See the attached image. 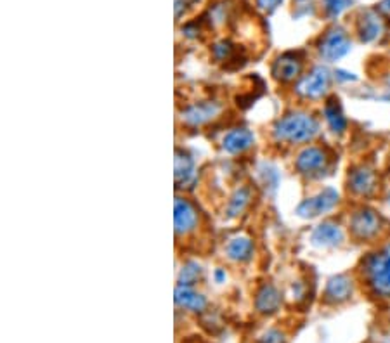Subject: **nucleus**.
<instances>
[{
    "label": "nucleus",
    "instance_id": "obj_1",
    "mask_svg": "<svg viewBox=\"0 0 390 343\" xmlns=\"http://www.w3.org/2000/svg\"><path fill=\"white\" fill-rule=\"evenodd\" d=\"M318 132V120L307 113H290L278 120L274 125V137L281 143H307V141L314 139Z\"/></svg>",
    "mask_w": 390,
    "mask_h": 343
},
{
    "label": "nucleus",
    "instance_id": "obj_2",
    "mask_svg": "<svg viewBox=\"0 0 390 343\" xmlns=\"http://www.w3.org/2000/svg\"><path fill=\"white\" fill-rule=\"evenodd\" d=\"M365 272L376 295L390 297V245L366 260Z\"/></svg>",
    "mask_w": 390,
    "mask_h": 343
},
{
    "label": "nucleus",
    "instance_id": "obj_3",
    "mask_svg": "<svg viewBox=\"0 0 390 343\" xmlns=\"http://www.w3.org/2000/svg\"><path fill=\"white\" fill-rule=\"evenodd\" d=\"M321 56L328 61H337L340 57H344L345 54L351 50V40H349L347 33L340 28H333L322 37L321 45Z\"/></svg>",
    "mask_w": 390,
    "mask_h": 343
},
{
    "label": "nucleus",
    "instance_id": "obj_4",
    "mask_svg": "<svg viewBox=\"0 0 390 343\" xmlns=\"http://www.w3.org/2000/svg\"><path fill=\"white\" fill-rule=\"evenodd\" d=\"M337 203L338 193L335 189H331V187H328V189L321 191V193H318L316 196L305 200L304 203L297 208V214L304 218L318 217V215L326 214V211L331 210Z\"/></svg>",
    "mask_w": 390,
    "mask_h": 343
},
{
    "label": "nucleus",
    "instance_id": "obj_5",
    "mask_svg": "<svg viewBox=\"0 0 390 343\" xmlns=\"http://www.w3.org/2000/svg\"><path fill=\"white\" fill-rule=\"evenodd\" d=\"M328 165V154L321 147H305L297 156L295 167L300 172L302 176H318Z\"/></svg>",
    "mask_w": 390,
    "mask_h": 343
},
{
    "label": "nucleus",
    "instance_id": "obj_6",
    "mask_svg": "<svg viewBox=\"0 0 390 343\" xmlns=\"http://www.w3.org/2000/svg\"><path fill=\"white\" fill-rule=\"evenodd\" d=\"M328 85L329 72L326 68H322V66H318V68L312 70L307 76H304L300 80L297 92L300 96L309 97V99H318V97H321L328 90Z\"/></svg>",
    "mask_w": 390,
    "mask_h": 343
},
{
    "label": "nucleus",
    "instance_id": "obj_7",
    "mask_svg": "<svg viewBox=\"0 0 390 343\" xmlns=\"http://www.w3.org/2000/svg\"><path fill=\"white\" fill-rule=\"evenodd\" d=\"M351 231L358 240H369V238L376 236V233L380 231V217L376 215V211L362 208L352 215Z\"/></svg>",
    "mask_w": 390,
    "mask_h": 343
},
{
    "label": "nucleus",
    "instance_id": "obj_8",
    "mask_svg": "<svg viewBox=\"0 0 390 343\" xmlns=\"http://www.w3.org/2000/svg\"><path fill=\"white\" fill-rule=\"evenodd\" d=\"M255 311L262 315H272L280 311L281 304H283V297H281L280 290L274 284H262L255 293Z\"/></svg>",
    "mask_w": 390,
    "mask_h": 343
},
{
    "label": "nucleus",
    "instance_id": "obj_9",
    "mask_svg": "<svg viewBox=\"0 0 390 343\" xmlns=\"http://www.w3.org/2000/svg\"><path fill=\"white\" fill-rule=\"evenodd\" d=\"M198 224V211L193 203L187 200L177 198L176 200V234L186 236L193 233Z\"/></svg>",
    "mask_w": 390,
    "mask_h": 343
},
{
    "label": "nucleus",
    "instance_id": "obj_10",
    "mask_svg": "<svg viewBox=\"0 0 390 343\" xmlns=\"http://www.w3.org/2000/svg\"><path fill=\"white\" fill-rule=\"evenodd\" d=\"M302 73V61L298 59L295 54H285V56L278 57L272 66V76H274L278 82H294L295 79H298Z\"/></svg>",
    "mask_w": 390,
    "mask_h": 343
},
{
    "label": "nucleus",
    "instance_id": "obj_11",
    "mask_svg": "<svg viewBox=\"0 0 390 343\" xmlns=\"http://www.w3.org/2000/svg\"><path fill=\"white\" fill-rule=\"evenodd\" d=\"M176 305L186 312H193V314H201L207 311V298L201 293L194 291L191 286L179 284L176 288Z\"/></svg>",
    "mask_w": 390,
    "mask_h": 343
},
{
    "label": "nucleus",
    "instance_id": "obj_12",
    "mask_svg": "<svg viewBox=\"0 0 390 343\" xmlns=\"http://www.w3.org/2000/svg\"><path fill=\"white\" fill-rule=\"evenodd\" d=\"M352 295V281L347 276H335L328 281L325 290L326 304H342Z\"/></svg>",
    "mask_w": 390,
    "mask_h": 343
},
{
    "label": "nucleus",
    "instance_id": "obj_13",
    "mask_svg": "<svg viewBox=\"0 0 390 343\" xmlns=\"http://www.w3.org/2000/svg\"><path fill=\"white\" fill-rule=\"evenodd\" d=\"M342 241H344V233H342L340 225L333 224V222H322L312 233V243L316 247H337Z\"/></svg>",
    "mask_w": 390,
    "mask_h": 343
},
{
    "label": "nucleus",
    "instance_id": "obj_14",
    "mask_svg": "<svg viewBox=\"0 0 390 343\" xmlns=\"http://www.w3.org/2000/svg\"><path fill=\"white\" fill-rule=\"evenodd\" d=\"M349 184H351V189L356 194H361V196H369L373 191L376 189V176L375 172L369 170L366 167L356 168L354 172L349 177Z\"/></svg>",
    "mask_w": 390,
    "mask_h": 343
},
{
    "label": "nucleus",
    "instance_id": "obj_15",
    "mask_svg": "<svg viewBox=\"0 0 390 343\" xmlns=\"http://www.w3.org/2000/svg\"><path fill=\"white\" fill-rule=\"evenodd\" d=\"M220 113V106L215 103H203L191 106L189 110L184 111V122L189 125H203V123L214 120Z\"/></svg>",
    "mask_w": 390,
    "mask_h": 343
},
{
    "label": "nucleus",
    "instance_id": "obj_16",
    "mask_svg": "<svg viewBox=\"0 0 390 343\" xmlns=\"http://www.w3.org/2000/svg\"><path fill=\"white\" fill-rule=\"evenodd\" d=\"M254 134L247 129H234L224 137L222 141V146L229 154H240L243 151L250 149L252 144H254Z\"/></svg>",
    "mask_w": 390,
    "mask_h": 343
},
{
    "label": "nucleus",
    "instance_id": "obj_17",
    "mask_svg": "<svg viewBox=\"0 0 390 343\" xmlns=\"http://www.w3.org/2000/svg\"><path fill=\"white\" fill-rule=\"evenodd\" d=\"M254 253V243L247 236H236L226 245V255L234 262H247Z\"/></svg>",
    "mask_w": 390,
    "mask_h": 343
},
{
    "label": "nucleus",
    "instance_id": "obj_18",
    "mask_svg": "<svg viewBox=\"0 0 390 343\" xmlns=\"http://www.w3.org/2000/svg\"><path fill=\"white\" fill-rule=\"evenodd\" d=\"M325 116L326 122L329 123L333 132H344L345 127H347V122H345V116L342 113V107L338 104L337 99H329L325 106Z\"/></svg>",
    "mask_w": 390,
    "mask_h": 343
},
{
    "label": "nucleus",
    "instance_id": "obj_19",
    "mask_svg": "<svg viewBox=\"0 0 390 343\" xmlns=\"http://www.w3.org/2000/svg\"><path fill=\"white\" fill-rule=\"evenodd\" d=\"M382 21H380L378 16L373 14V12L365 14V18L359 23V37H361L362 42H371V40H375L376 37L382 33Z\"/></svg>",
    "mask_w": 390,
    "mask_h": 343
},
{
    "label": "nucleus",
    "instance_id": "obj_20",
    "mask_svg": "<svg viewBox=\"0 0 390 343\" xmlns=\"http://www.w3.org/2000/svg\"><path fill=\"white\" fill-rule=\"evenodd\" d=\"M194 177V163L186 153H176V183L187 184Z\"/></svg>",
    "mask_w": 390,
    "mask_h": 343
},
{
    "label": "nucleus",
    "instance_id": "obj_21",
    "mask_svg": "<svg viewBox=\"0 0 390 343\" xmlns=\"http://www.w3.org/2000/svg\"><path fill=\"white\" fill-rule=\"evenodd\" d=\"M250 191L247 189V187H241V189H238L236 193L231 196L229 200V205H227V215L229 217H238V215L241 214V211H245V208L248 207V203H250Z\"/></svg>",
    "mask_w": 390,
    "mask_h": 343
},
{
    "label": "nucleus",
    "instance_id": "obj_22",
    "mask_svg": "<svg viewBox=\"0 0 390 343\" xmlns=\"http://www.w3.org/2000/svg\"><path fill=\"white\" fill-rule=\"evenodd\" d=\"M200 278H201V267L198 264L189 262V264L184 265L183 271H181L179 284L191 286V284H194V282H196Z\"/></svg>",
    "mask_w": 390,
    "mask_h": 343
},
{
    "label": "nucleus",
    "instance_id": "obj_23",
    "mask_svg": "<svg viewBox=\"0 0 390 343\" xmlns=\"http://www.w3.org/2000/svg\"><path fill=\"white\" fill-rule=\"evenodd\" d=\"M257 343H287V335L280 329H269L257 340Z\"/></svg>",
    "mask_w": 390,
    "mask_h": 343
},
{
    "label": "nucleus",
    "instance_id": "obj_24",
    "mask_svg": "<svg viewBox=\"0 0 390 343\" xmlns=\"http://www.w3.org/2000/svg\"><path fill=\"white\" fill-rule=\"evenodd\" d=\"M352 0H325V8L329 16H338L344 9L349 8Z\"/></svg>",
    "mask_w": 390,
    "mask_h": 343
},
{
    "label": "nucleus",
    "instance_id": "obj_25",
    "mask_svg": "<svg viewBox=\"0 0 390 343\" xmlns=\"http://www.w3.org/2000/svg\"><path fill=\"white\" fill-rule=\"evenodd\" d=\"M257 2L262 9H274L281 0H257Z\"/></svg>",
    "mask_w": 390,
    "mask_h": 343
},
{
    "label": "nucleus",
    "instance_id": "obj_26",
    "mask_svg": "<svg viewBox=\"0 0 390 343\" xmlns=\"http://www.w3.org/2000/svg\"><path fill=\"white\" fill-rule=\"evenodd\" d=\"M380 11L385 12V14H390V0H383L380 4Z\"/></svg>",
    "mask_w": 390,
    "mask_h": 343
}]
</instances>
